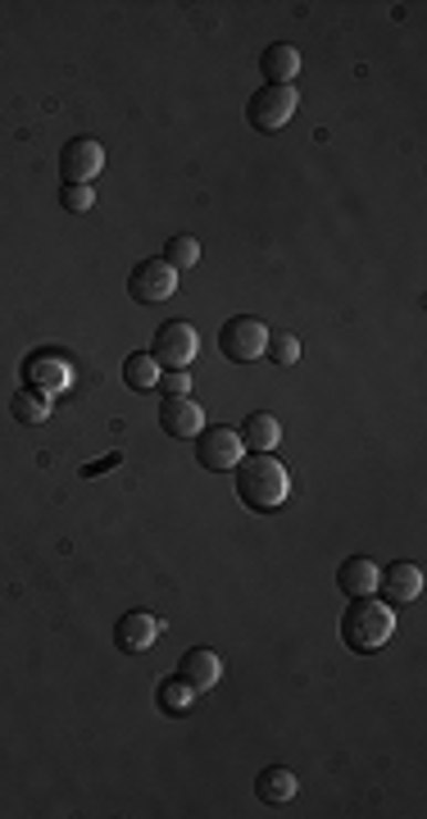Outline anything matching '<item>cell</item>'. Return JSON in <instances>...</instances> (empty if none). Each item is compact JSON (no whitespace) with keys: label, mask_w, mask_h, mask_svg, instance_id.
<instances>
[{"label":"cell","mask_w":427,"mask_h":819,"mask_svg":"<svg viewBox=\"0 0 427 819\" xmlns=\"http://www.w3.org/2000/svg\"><path fill=\"white\" fill-rule=\"evenodd\" d=\"M237 473V496L246 510L254 514H273L287 505L291 496V473L282 460H273V451H250L241 455V464L232 469Z\"/></svg>","instance_id":"6da1fadb"},{"label":"cell","mask_w":427,"mask_h":819,"mask_svg":"<svg viewBox=\"0 0 427 819\" xmlns=\"http://www.w3.org/2000/svg\"><path fill=\"white\" fill-rule=\"evenodd\" d=\"M392 637H396V611L387 606V601H377V596H351L346 615H341V642H346L355 656H373Z\"/></svg>","instance_id":"7a4b0ae2"},{"label":"cell","mask_w":427,"mask_h":819,"mask_svg":"<svg viewBox=\"0 0 427 819\" xmlns=\"http://www.w3.org/2000/svg\"><path fill=\"white\" fill-rule=\"evenodd\" d=\"M295 110H301L295 88H260L246 105V123L254 127V133H282V127L295 119Z\"/></svg>","instance_id":"3957f363"},{"label":"cell","mask_w":427,"mask_h":819,"mask_svg":"<svg viewBox=\"0 0 427 819\" xmlns=\"http://www.w3.org/2000/svg\"><path fill=\"white\" fill-rule=\"evenodd\" d=\"M269 347V328L254 319V315H232L223 328H219V351L232 360V365H254Z\"/></svg>","instance_id":"277c9868"},{"label":"cell","mask_w":427,"mask_h":819,"mask_svg":"<svg viewBox=\"0 0 427 819\" xmlns=\"http://www.w3.org/2000/svg\"><path fill=\"white\" fill-rule=\"evenodd\" d=\"M200 351V337L187 319H168L155 328V341H150V356L159 360V369H187Z\"/></svg>","instance_id":"5b68a950"},{"label":"cell","mask_w":427,"mask_h":819,"mask_svg":"<svg viewBox=\"0 0 427 819\" xmlns=\"http://www.w3.org/2000/svg\"><path fill=\"white\" fill-rule=\"evenodd\" d=\"M241 455H246V447H241V433L237 428H200V438H196V464L200 469H209V473H228V469H237L241 464Z\"/></svg>","instance_id":"8992f818"},{"label":"cell","mask_w":427,"mask_h":819,"mask_svg":"<svg viewBox=\"0 0 427 819\" xmlns=\"http://www.w3.org/2000/svg\"><path fill=\"white\" fill-rule=\"evenodd\" d=\"M178 291V269L164 265V260H142L133 274H127V296L137 300V306H159Z\"/></svg>","instance_id":"52a82bcc"},{"label":"cell","mask_w":427,"mask_h":819,"mask_svg":"<svg viewBox=\"0 0 427 819\" xmlns=\"http://www.w3.org/2000/svg\"><path fill=\"white\" fill-rule=\"evenodd\" d=\"M105 168V146L96 137H73L64 151H60V174H64V187H92V178Z\"/></svg>","instance_id":"ba28073f"},{"label":"cell","mask_w":427,"mask_h":819,"mask_svg":"<svg viewBox=\"0 0 427 819\" xmlns=\"http://www.w3.org/2000/svg\"><path fill=\"white\" fill-rule=\"evenodd\" d=\"M159 428H164V438H174V442H196L205 428V410L191 397H164Z\"/></svg>","instance_id":"9c48e42d"},{"label":"cell","mask_w":427,"mask_h":819,"mask_svg":"<svg viewBox=\"0 0 427 819\" xmlns=\"http://www.w3.org/2000/svg\"><path fill=\"white\" fill-rule=\"evenodd\" d=\"M159 620L150 615V611H127L118 624H114V646L123 656H146L150 646H155V637H159Z\"/></svg>","instance_id":"30bf717a"},{"label":"cell","mask_w":427,"mask_h":819,"mask_svg":"<svg viewBox=\"0 0 427 819\" xmlns=\"http://www.w3.org/2000/svg\"><path fill=\"white\" fill-rule=\"evenodd\" d=\"M377 592L387 596V606H409V601L423 596V570L409 565V560H396V565L377 570Z\"/></svg>","instance_id":"8fae6325"},{"label":"cell","mask_w":427,"mask_h":819,"mask_svg":"<svg viewBox=\"0 0 427 819\" xmlns=\"http://www.w3.org/2000/svg\"><path fill=\"white\" fill-rule=\"evenodd\" d=\"M260 73H264V88H291L295 73H301V51L291 41H273L260 55Z\"/></svg>","instance_id":"7c38bea8"},{"label":"cell","mask_w":427,"mask_h":819,"mask_svg":"<svg viewBox=\"0 0 427 819\" xmlns=\"http://www.w3.org/2000/svg\"><path fill=\"white\" fill-rule=\"evenodd\" d=\"M178 674L191 683V693L200 697V693H209V687H219V678H223V656H219V652H205V646H196V652L183 656Z\"/></svg>","instance_id":"4fadbf2b"},{"label":"cell","mask_w":427,"mask_h":819,"mask_svg":"<svg viewBox=\"0 0 427 819\" xmlns=\"http://www.w3.org/2000/svg\"><path fill=\"white\" fill-rule=\"evenodd\" d=\"M295 788H301V779H295L291 765H269L254 774V797H260L264 806H287L295 797Z\"/></svg>","instance_id":"5bb4252c"},{"label":"cell","mask_w":427,"mask_h":819,"mask_svg":"<svg viewBox=\"0 0 427 819\" xmlns=\"http://www.w3.org/2000/svg\"><path fill=\"white\" fill-rule=\"evenodd\" d=\"M336 587L346 596H373L377 592V565L368 555H346L336 565Z\"/></svg>","instance_id":"9a60e30c"},{"label":"cell","mask_w":427,"mask_h":819,"mask_svg":"<svg viewBox=\"0 0 427 819\" xmlns=\"http://www.w3.org/2000/svg\"><path fill=\"white\" fill-rule=\"evenodd\" d=\"M23 378H28V387H37V392H46V397H55L60 387H69V382H73L69 365H64V360H55V356H32V360L23 365Z\"/></svg>","instance_id":"2e32d148"},{"label":"cell","mask_w":427,"mask_h":819,"mask_svg":"<svg viewBox=\"0 0 427 819\" xmlns=\"http://www.w3.org/2000/svg\"><path fill=\"white\" fill-rule=\"evenodd\" d=\"M237 433H241V447H246V451H273V447L282 442V423H278L269 410H250Z\"/></svg>","instance_id":"e0dca14e"},{"label":"cell","mask_w":427,"mask_h":819,"mask_svg":"<svg viewBox=\"0 0 427 819\" xmlns=\"http://www.w3.org/2000/svg\"><path fill=\"white\" fill-rule=\"evenodd\" d=\"M159 373H164V369H159V360H155L150 351H133V356L123 360V382L133 387V392H155V387H159Z\"/></svg>","instance_id":"ac0fdd59"},{"label":"cell","mask_w":427,"mask_h":819,"mask_svg":"<svg viewBox=\"0 0 427 819\" xmlns=\"http://www.w3.org/2000/svg\"><path fill=\"white\" fill-rule=\"evenodd\" d=\"M155 702H159L164 715H187V710L196 706V693H191V683H187L183 674H174V678H164V683L155 687Z\"/></svg>","instance_id":"d6986e66"},{"label":"cell","mask_w":427,"mask_h":819,"mask_svg":"<svg viewBox=\"0 0 427 819\" xmlns=\"http://www.w3.org/2000/svg\"><path fill=\"white\" fill-rule=\"evenodd\" d=\"M10 414H14L19 423H46V419H51V397L37 392V387H19L14 401H10Z\"/></svg>","instance_id":"ffe728a7"},{"label":"cell","mask_w":427,"mask_h":819,"mask_svg":"<svg viewBox=\"0 0 427 819\" xmlns=\"http://www.w3.org/2000/svg\"><path fill=\"white\" fill-rule=\"evenodd\" d=\"M159 260L174 265V269H196V265H200V242H196V237H168V246H164Z\"/></svg>","instance_id":"44dd1931"},{"label":"cell","mask_w":427,"mask_h":819,"mask_svg":"<svg viewBox=\"0 0 427 819\" xmlns=\"http://www.w3.org/2000/svg\"><path fill=\"white\" fill-rule=\"evenodd\" d=\"M264 356H269L278 369H291L295 360H301V337H295V332H269Z\"/></svg>","instance_id":"7402d4cb"},{"label":"cell","mask_w":427,"mask_h":819,"mask_svg":"<svg viewBox=\"0 0 427 819\" xmlns=\"http://www.w3.org/2000/svg\"><path fill=\"white\" fill-rule=\"evenodd\" d=\"M60 205H64L69 214H87V209L96 205V192H92V187H64V192H60Z\"/></svg>","instance_id":"603a6c76"},{"label":"cell","mask_w":427,"mask_h":819,"mask_svg":"<svg viewBox=\"0 0 427 819\" xmlns=\"http://www.w3.org/2000/svg\"><path fill=\"white\" fill-rule=\"evenodd\" d=\"M159 392L164 397H187L191 392V373L187 369H164L159 373Z\"/></svg>","instance_id":"cb8c5ba5"}]
</instances>
